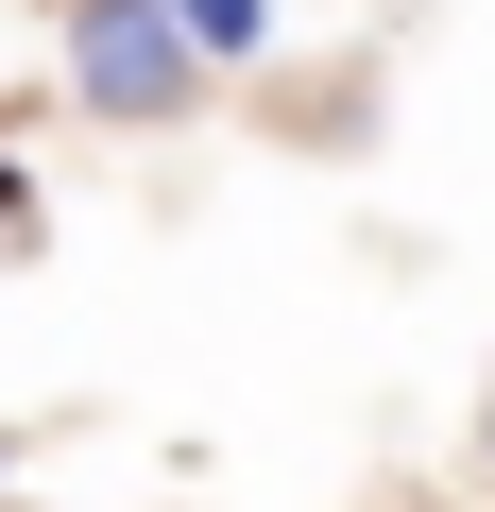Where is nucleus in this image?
<instances>
[{"label":"nucleus","mask_w":495,"mask_h":512,"mask_svg":"<svg viewBox=\"0 0 495 512\" xmlns=\"http://www.w3.org/2000/svg\"><path fill=\"white\" fill-rule=\"evenodd\" d=\"M188 18L171 0H86L69 18V86H86V120H188Z\"/></svg>","instance_id":"1"},{"label":"nucleus","mask_w":495,"mask_h":512,"mask_svg":"<svg viewBox=\"0 0 495 512\" xmlns=\"http://www.w3.org/2000/svg\"><path fill=\"white\" fill-rule=\"evenodd\" d=\"M18 222H35V205H18V171H0V239H18Z\"/></svg>","instance_id":"2"},{"label":"nucleus","mask_w":495,"mask_h":512,"mask_svg":"<svg viewBox=\"0 0 495 512\" xmlns=\"http://www.w3.org/2000/svg\"><path fill=\"white\" fill-rule=\"evenodd\" d=\"M478 461H495V410H478Z\"/></svg>","instance_id":"3"}]
</instances>
